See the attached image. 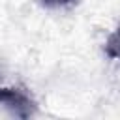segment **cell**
Segmentation results:
<instances>
[{"label": "cell", "mask_w": 120, "mask_h": 120, "mask_svg": "<svg viewBox=\"0 0 120 120\" xmlns=\"http://www.w3.org/2000/svg\"><path fill=\"white\" fill-rule=\"evenodd\" d=\"M0 105L17 118H30L38 111L32 96L21 86H0Z\"/></svg>", "instance_id": "cell-1"}, {"label": "cell", "mask_w": 120, "mask_h": 120, "mask_svg": "<svg viewBox=\"0 0 120 120\" xmlns=\"http://www.w3.org/2000/svg\"><path fill=\"white\" fill-rule=\"evenodd\" d=\"M105 54L112 60H120V24L105 39Z\"/></svg>", "instance_id": "cell-2"}, {"label": "cell", "mask_w": 120, "mask_h": 120, "mask_svg": "<svg viewBox=\"0 0 120 120\" xmlns=\"http://www.w3.org/2000/svg\"><path fill=\"white\" fill-rule=\"evenodd\" d=\"M77 2L79 0H39V4L45 8H66V6H71Z\"/></svg>", "instance_id": "cell-3"}]
</instances>
